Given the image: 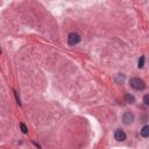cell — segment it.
<instances>
[{"label": "cell", "instance_id": "cell-8", "mask_svg": "<svg viewBox=\"0 0 149 149\" xmlns=\"http://www.w3.org/2000/svg\"><path fill=\"white\" fill-rule=\"evenodd\" d=\"M143 102H144L147 106H149V94H146V95L143 97Z\"/></svg>", "mask_w": 149, "mask_h": 149}, {"label": "cell", "instance_id": "cell-1", "mask_svg": "<svg viewBox=\"0 0 149 149\" xmlns=\"http://www.w3.org/2000/svg\"><path fill=\"white\" fill-rule=\"evenodd\" d=\"M129 85H130L134 90H137V91H141V90L146 88V83H144L141 78H136V77L130 78V80H129Z\"/></svg>", "mask_w": 149, "mask_h": 149}, {"label": "cell", "instance_id": "cell-9", "mask_svg": "<svg viewBox=\"0 0 149 149\" xmlns=\"http://www.w3.org/2000/svg\"><path fill=\"white\" fill-rule=\"evenodd\" d=\"M20 127H21V129H22V132L26 134L28 130H27V128H26V126H24V123H20Z\"/></svg>", "mask_w": 149, "mask_h": 149}, {"label": "cell", "instance_id": "cell-4", "mask_svg": "<svg viewBox=\"0 0 149 149\" xmlns=\"http://www.w3.org/2000/svg\"><path fill=\"white\" fill-rule=\"evenodd\" d=\"M114 137H115V140H118V141H125V140H126V133H125L122 129H118V130H115Z\"/></svg>", "mask_w": 149, "mask_h": 149}, {"label": "cell", "instance_id": "cell-5", "mask_svg": "<svg viewBox=\"0 0 149 149\" xmlns=\"http://www.w3.org/2000/svg\"><path fill=\"white\" fill-rule=\"evenodd\" d=\"M141 135L143 137H149V126H144L142 129H141Z\"/></svg>", "mask_w": 149, "mask_h": 149}, {"label": "cell", "instance_id": "cell-2", "mask_svg": "<svg viewBox=\"0 0 149 149\" xmlns=\"http://www.w3.org/2000/svg\"><path fill=\"white\" fill-rule=\"evenodd\" d=\"M80 41V36L78 33H70L69 36H68V43L70 45H74L77 43H79Z\"/></svg>", "mask_w": 149, "mask_h": 149}, {"label": "cell", "instance_id": "cell-7", "mask_svg": "<svg viewBox=\"0 0 149 149\" xmlns=\"http://www.w3.org/2000/svg\"><path fill=\"white\" fill-rule=\"evenodd\" d=\"M143 65H144V57L143 56H141L140 57V59H139V68H143Z\"/></svg>", "mask_w": 149, "mask_h": 149}, {"label": "cell", "instance_id": "cell-6", "mask_svg": "<svg viewBox=\"0 0 149 149\" xmlns=\"http://www.w3.org/2000/svg\"><path fill=\"white\" fill-rule=\"evenodd\" d=\"M125 100L127 101V102H134L135 101V98H134V95L133 94H130V93H126L125 94Z\"/></svg>", "mask_w": 149, "mask_h": 149}, {"label": "cell", "instance_id": "cell-3", "mask_svg": "<svg viewBox=\"0 0 149 149\" xmlns=\"http://www.w3.org/2000/svg\"><path fill=\"white\" fill-rule=\"evenodd\" d=\"M122 121H123L125 125L132 123V122L134 121V114H133L132 112H126V113L123 114V116H122Z\"/></svg>", "mask_w": 149, "mask_h": 149}]
</instances>
